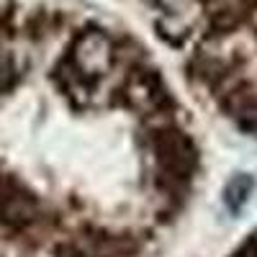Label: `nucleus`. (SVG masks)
I'll list each match as a JSON object with an SVG mask.
<instances>
[{
	"instance_id": "nucleus-5",
	"label": "nucleus",
	"mask_w": 257,
	"mask_h": 257,
	"mask_svg": "<svg viewBox=\"0 0 257 257\" xmlns=\"http://www.w3.org/2000/svg\"><path fill=\"white\" fill-rule=\"evenodd\" d=\"M237 257H257L254 252H242V254H237Z\"/></svg>"
},
{
	"instance_id": "nucleus-4",
	"label": "nucleus",
	"mask_w": 257,
	"mask_h": 257,
	"mask_svg": "<svg viewBox=\"0 0 257 257\" xmlns=\"http://www.w3.org/2000/svg\"><path fill=\"white\" fill-rule=\"evenodd\" d=\"M18 80V64L13 59V54L0 49V93L11 90Z\"/></svg>"
},
{
	"instance_id": "nucleus-3",
	"label": "nucleus",
	"mask_w": 257,
	"mask_h": 257,
	"mask_svg": "<svg viewBox=\"0 0 257 257\" xmlns=\"http://www.w3.org/2000/svg\"><path fill=\"white\" fill-rule=\"evenodd\" d=\"M252 188H254V183H252L249 175L234 178V180L226 185V190H224V203H226V208H229V211H239V208L247 203Z\"/></svg>"
},
{
	"instance_id": "nucleus-1",
	"label": "nucleus",
	"mask_w": 257,
	"mask_h": 257,
	"mask_svg": "<svg viewBox=\"0 0 257 257\" xmlns=\"http://www.w3.org/2000/svg\"><path fill=\"white\" fill-rule=\"evenodd\" d=\"M118 52L113 39L103 29H85L75 36L64 67H70V77L80 85H95L100 77L108 75Z\"/></svg>"
},
{
	"instance_id": "nucleus-2",
	"label": "nucleus",
	"mask_w": 257,
	"mask_h": 257,
	"mask_svg": "<svg viewBox=\"0 0 257 257\" xmlns=\"http://www.w3.org/2000/svg\"><path fill=\"white\" fill-rule=\"evenodd\" d=\"M126 95L137 108L149 111V113H160L162 103L167 100L162 80L155 70H134L126 82Z\"/></svg>"
}]
</instances>
